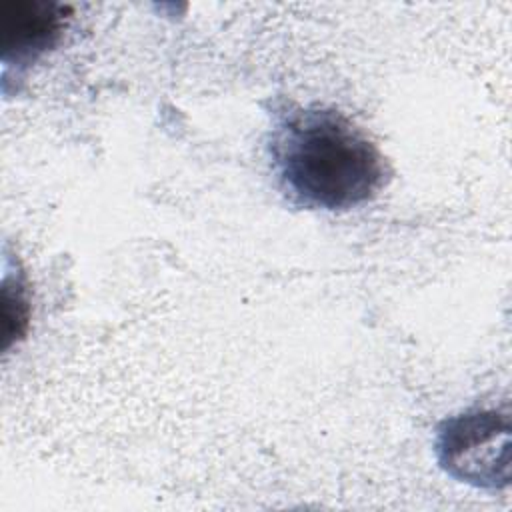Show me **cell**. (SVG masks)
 <instances>
[{"instance_id":"cell-1","label":"cell","mask_w":512,"mask_h":512,"mask_svg":"<svg viewBox=\"0 0 512 512\" xmlns=\"http://www.w3.org/2000/svg\"><path fill=\"white\" fill-rule=\"evenodd\" d=\"M282 194L306 210H348L386 184L382 152L346 114L324 106H288L268 142Z\"/></svg>"},{"instance_id":"cell-2","label":"cell","mask_w":512,"mask_h":512,"mask_svg":"<svg viewBox=\"0 0 512 512\" xmlns=\"http://www.w3.org/2000/svg\"><path fill=\"white\" fill-rule=\"evenodd\" d=\"M436 458L452 478L478 486L502 488L510 482L508 410L472 408L446 418L436 432Z\"/></svg>"},{"instance_id":"cell-3","label":"cell","mask_w":512,"mask_h":512,"mask_svg":"<svg viewBox=\"0 0 512 512\" xmlns=\"http://www.w3.org/2000/svg\"><path fill=\"white\" fill-rule=\"evenodd\" d=\"M72 6L44 0H4L0 4L2 80L20 82L30 66L58 46Z\"/></svg>"}]
</instances>
